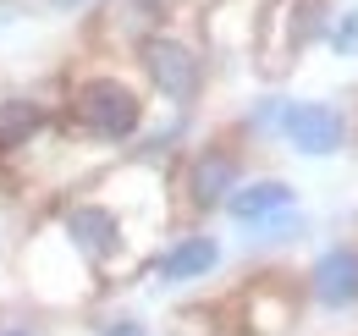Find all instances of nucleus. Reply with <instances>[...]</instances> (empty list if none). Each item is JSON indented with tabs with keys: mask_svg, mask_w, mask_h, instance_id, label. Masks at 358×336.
Here are the masks:
<instances>
[{
	"mask_svg": "<svg viewBox=\"0 0 358 336\" xmlns=\"http://www.w3.org/2000/svg\"><path fill=\"white\" fill-rule=\"evenodd\" d=\"M243 320H248L254 336H281L298 320V303H292V293L281 281H254L248 298H243Z\"/></svg>",
	"mask_w": 358,
	"mask_h": 336,
	"instance_id": "obj_9",
	"label": "nucleus"
},
{
	"mask_svg": "<svg viewBox=\"0 0 358 336\" xmlns=\"http://www.w3.org/2000/svg\"><path fill=\"white\" fill-rule=\"evenodd\" d=\"M138 61H143V78L155 94H166L171 105H187L199 83H204V61H199V50L193 44L171 39V34H149V39L138 44Z\"/></svg>",
	"mask_w": 358,
	"mask_h": 336,
	"instance_id": "obj_3",
	"label": "nucleus"
},
{
	"mask_svg": "<svg viewBox=\"0 0 358 336\" xmlns=\"http://www.w3.org/2000/svg\"><path fill=\"white\" fill-rule=\"evenodd\" d=\"M275 127L281 138L298 149V155H336L348 144V116L336 105H320V99H303V105H281L275 111Z\"/></svg>",
	"mask_w": 358,
	"mask_h": 336,
	"instance_id": "obj_5",
	"label": "nucleus"
},
{
	"mask_svg": "<svg viewBox=\"0 0 358 336\" xmlns=\"http://www.w3.org/2000/svg\"><path fill=\"white\" fill-rule=\"evenodd\" d=\"M215 265H221V243L210 232H187L155 259V281L160 287H187V281H204Z\"/></svg>",
	"mask_w": 358,
	"mask_h": 336,
	"instance_id": "obj_7",
	"label": "nucleus"
},
{
	"mask_svg": "<svg viewBox=\"0 0 358 336\" xmlns=\"http://www.w3.org/2000/svg\"><path fill=\"white\" fill-rule=\"evenodd\" d=\"M99 336H149V331H143V320H133V314H122V320H110V326H105Z\"/></svg>",
	"mask_w": 358,
	"mask_h": 336,
	"instance_id": "obj_12",
	"label": "nucleus"
},
{
	"mask_svg": "<svg viewBox=\"0 0 358 336\" xmlns=\"http://www.w3.org/2000/svg\"><path fill=\"white\" fill-rule=\"evenodd\" d=\"M237 182H243V155L226 138H215V144H204V149L187 155V166H182V199H187V210H199V215L221 210Z\"/></svg>",
	"mask_w": 358,
	"mask_h": 336,
	"instance_id": "obj_4",
	"label": "nucleus"
},
{
	"mask_svg": "<svg viewBox=\"0 0 358 336\" xmlns=\"http://www.w3.org/2000/svg\"><path fill=\"white\" fill-rule=\"evenodd\" d=\"M237 226H248V232H259L265 220H275V215L298 210V193L281 182V176H254V182H237L231 188V199L221 204Z\"/></svg>",
	"mask_w": 358,
	"mask_h": 336,
	"instance_id": "obj_6",
	"label": "nucleus"
},
{
	"mask_svg": "<svg viewBox=\"0 0 358 336\" xmlns=\"http://www.w3.org/2000/svg\"><path fill=\"white\" fill-rule=\"evenodd\" d=\"M39 132H45V105H39V99H28V94L0 99V155L28 149Z\"/></svg>",
	"mask_w": 358,
	"mask_h": 336,
	"instance_id": "obj_10",
	"label": "nucleus"
},
{
	"mask_svg": "<svg viewBox=\"0 0 358 336\" xmlns=\"http://www.w3.org/2000/svg\"><path fill=\"white\" fill-rule=\"evenodd\" d=\"M331 50L336 55H358V11H342V22L331 28Z\"/></svg>",
	"mask_w": 358,
	"mask_h": 336,
	"instance_id": "obj_11",
	"label": "nucleus"
},
{
	"mask_svg": "<svg viewBox=\"0 0 358 336\" xmlns=\"http://www.w3.org/2000/svg\"><path fill=\"white\" fill-rule=\"evenodd\" d=\"M61 237H66V248L78 253L83 265L94 270H116L127 253H133V226H127V215L116 210L110 199H72L66 210H61V226H55Z\"/></svg>",
	"mask_w": 358,
	"mask_h": 336,
	"instance_id": "obj_2",
	"label": "nucleus"
},
{
	"mask_svg": "<svg viewBox=\"0 0 358 336\" xmlns=\"http://www.w3.org/2000/svg\"><path fill=\"white\" fill-rule=\"evenodd\" d=\"M50 6H61V11H72V6H83V0H50Z\"/></svg>",
	"mask_w": 358,
	"mask_h": 336,
	"instance_id": "obj_14",
	"label": "nucleus"
},
{
	"mask_svg": "<svg viewBox=\"0 0 358 336\" xmlns=\"http://www.w3.org/2000/svg\"><path fill=\"white\" fill-rule=\"evenodd\" d=\"M309 293L320 309H353L358 303V248L342 243V248H325L309 270Z\"/></svg>",
	"mask_w": 358,
	"mask_h": 336,
	"instance_id": "obj_8",
	"label": "nucleus"
},
{
	"mask_svg": "<svg viewBox=\"0 0 358 336\" xmlns=\"http://www.w3.org/2000/svg\"><path fill=\"white\" fill-rule=\"evenodd\" d=\"M72 127L94 144H127L143 127V94L127 78H83L72 88Z\"/></svg>",
	"mask_w": 358,
	"mask_h": 336,
	"instance_id": "obj_1",
	"label": "nucleus"
},
{
	"mask_svg": "<svg viewBox=\"0 0 358 336\" xmlns=\"http://www.w3.org/2000/svg\"><path fill=\"white\" fill-rule=\"evenodd\" d=\"M0 336H34V326H6Z\"/></svg>",
	"mask_w": 358,
	"mask_h": 336,
	"instance_id": "obj_13",
	"label": "nucleus"
}]
</instances>
